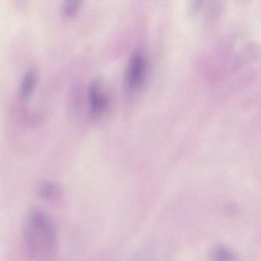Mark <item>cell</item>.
<instances>
[{
    "label": "cell",
    "instance_id": "cell-1",
    "mask_svg": "<svg viewBox=\"0 0 261 261\" xmlns=\"http://www.w3.org/2000/svg\"><path fill=\"white\" fill-rule=\"evenodd\" d=\"M23 241L29 256L36 259H48L57 250L55 228L43 212L32 211L27 216L23 228Z\"/></svg>",
    "mask_w": 261,
    "mask_h": 261
},
{
    "label": "cell",
    "instance_id": "cell-2",
    "mask_svg": "<svg viewBox=\"0 0 261 261\" xmlns=\"http://www.w3.org/2000/svg\"><path fill=\"white\" fill-rule=\"evenodd\" d=\"M146 61L143 55L136 51L132 56L126 70L125 83L131 89L137 88L143 83L146 72Z\"/></svg>",
    "mask_w": 261,
    "mask_h": 261
},
{
    "label": "cell",
    "instance_id": "cell-3",
    "mask_svg": "<svg viewBox=\"0 0 261 261\" xmlns=\"http://www.w3.org/2000/svg\"><path fill=\"white\" fill-rule=\"evenodd\" d=\"M88 100L90 112L93 117L102 115L109 108L108 96L99 81L95 80L90 84L88 90Z\"/></svg>",
    "mask_w": 261,
    "mask_h": 261
},
{
    "label": "cell",
    "instance_id": "cell-4",
    "mask_svg": "<svg viewBox=\"0 0 261 261\" xmlns=\"http://www.w3.org/2000/svg\"><path fill=\"white\" fill-rule=\"evenodd\" d=\"M37 194L42 200L54 204H61L64 200V194L61 187L52 181H45L38 187Z\"/></svg>",
    "mask_w": 261,
    "mask_h": 261
},
{
    "label": "cell",
    "instance_id": "cell-5",
    "mask_svg": "<svg viewBox=\"0 0 261 261\" xmlns=\"http://www.w3.org/2000/svg\"><path fill=\"white\" fill-rule=\"evenodd\" d=\"M37 80L38 74L35 69H29L25 73L19 87V94L22 99H27L32 95Z\"/></svg>",
    "mask_w": 261,
    "mask_h": 261
},
{
    "label": "cell",
    "instance_id": "cell-6",
    "mask_svg": "<svg viewBox=\"0 0 261 261\" xmlns=\"http://www.w3.org/2000/svg\"><path fill=\"white\" fill-rule=\"evenodd\" d=\"M82 0H64L62 5V12L67 17L74 15L79 8Z\"/></svg>",
    "mask_w": 261,
    "mask_h": 261
},
{
    "label": "cell",
    "instance_id": "cell-7",
    "mask_svg": "<svg viewBox=\"0 0 261 261\" xmlns=\"http://www.w3.org/2000/svg\"><path fill=\"white\" fill-rule=\"evenodd\" d=\"M203 0H191V9L193 13L197 12L200 9Z\"/></svg>",
    "mask_w": 261,
    "mask_h": 261
}]
</instances>
